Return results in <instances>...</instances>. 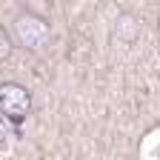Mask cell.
<instances>
[{
	"instance_id": "5b68a950",
	"label": "cell",
	"mask_w": 160,
	"mask_h": 160,
	"mask_svg": "<svg viewBox=\"0 0 160 160\" xmlns=\"http://www.w3.org/2000/svg\"><path fill=\"white\" fill-rule=\"evenodd\" d=\"M6 140H9V126H6V120L0 117V149L6 146Z\"/></svg>"
},
{
	"instance_id": "7a4b0ae2",
	"label": "cell",
	"mask_w": 160,
	"mask_h": 160,
	"mask_svg": "<svg viewBox=\"0 0 160 160\" xmlns=\"http://www.w3.org/2000/svg\"><path fill=\"white\" fill-rule=\"evenodd\" d=\"M32 109V94L17 86V83H3L0 86V117H12V120H20L26 117Z\"/></svg>"
},
{
	"instance_id": "6da1fadb",
	"label": "cell",
	"mask_w": 160,
	"mask_h": 160,
	"mask_svg": "<svg viewBox=\"0 0 160 160\" xmlns=\"http://www.w3.org/2000/svg\"><path fill=\"white\" fill-rule=\"evenodd\" d=\"M9 37H12V46H20L26 52H37L49 43L52 37V26L46 17L40 14H32V12H23L12 20L9 26Z\"/></svg>"
},
{
	"instance_id": "277c9868",
	"label": "cell",
	"mask_w": 160,
	"mask_h": 160,
	"mask_svg": "<svg viewBox=\"0 0 160 160\" xmlns=\"http://www.w3.org/2000/svg\"><path fill=\"white\" fill-rule=\"evenodd\" d=\"M12 54V37H9V32L0 26V60H6Z\"/></svg>"
},
{
	"instance_id": "3957f363",
	"label": "cell",
	"mask_w": 160,
	"mask_h": 160,
	"mask_svg": "<svg viewBox=\"0 0 160 160\" xmlns=\"http://www.w3.org/2000/svg\"><path fill=\"white\" fill-rule=\"evenodd\" d=\"M114 34H120L123 40H134V37L140 34V20H137L134 14L123 12V14L117 17V23H114Z\"/></svg>"
}]
</instances>
